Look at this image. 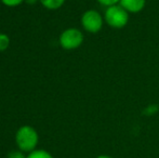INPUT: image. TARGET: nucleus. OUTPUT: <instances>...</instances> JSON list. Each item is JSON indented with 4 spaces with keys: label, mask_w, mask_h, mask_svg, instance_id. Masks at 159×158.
<instances>
[{
    "label": "nucleus",
    "mask_w": 159,
    "mask_h": 158,
    "mask_svg": "<svg viewBox=\"0 0 159 158\" xmlns=\"http://www.w3.org/2000/svg\"><path fill=\"white\" fill-rule=\"evenodd\" d=\"M96 158H113V157L108 156V155H100V156H98Z\"/></svg>",
    "instance_id": "13"
},
{
    "label": "nucleus",
    "mask_w": 159,
    "mask_h": 158,
    "mask_svg": "<svg viewBox=\"0 0 159 158\" xmlns=\"http://www.w3.org/2000/svg\"><path fill=\"white\" fill-rule=\"evenodd\" d=\"M0 1L7 7H16L19 4H21L23 1H25V0H0Z\"/></svg>",
    "instance_id": "9"
},
{
    "label": "nucleus",
    "mask_w": 159,
    "mask_h": 158,
    "mask_svg": "<svg viewBox=\"0 0 159 158\" xmlns=\"http://www.w3.org/2000/svg\"><path fill=\"white\" fill-rule=\"evenodd\" d=\"M104 17L96 10H88L81 16V25L86 32L90 34H96L103 27Z\"/></svg>",
    "instance_id": "4"
},
{
    "label": "nucleus",
    "mask_w": 159,
    "mask_h": 158,
    "mask_svg": "<svg viewBox=\"0 0 159 158\" xmlns=\"http://www.w3.org/2000/svg\"><path fill=\"white\" fill-rule=\"evenodd\" d=\"M8 158H25L24 155L21 152H16V151H13L10 154L8 155Z\"/></svg>",
    "instance_id": "11"
},
{
    "label": "nucleus",
    "mask_w": 159,
    "mask_h": 158,
    "mask_svg": "<svg viewBox=\"0 0 159 158\" xmlns=\"http://www.w3.org/2000/svg\"><path fill=\"white\" fill-rule=\"evenodd\" d=\"M96 1H98L100 4H102V6H104V7H106V8H108V7H111V6H115V4H118V3H119L120 0H96Z\"/></svg>",
    "instance_id": "10"
},
{
    "label": "nucleus",
    "mask_w": 159,
    "mask_h": 158,
    "mask_svg": "<svg viewBox=\"0 0 159 158\" xmlns=\"http://www.w3.org/2000/svg\"><path fill=\"white\" fill-rule=\"evenodd\" d=\"M104 21L111 28H124L129 22V12H127L119 3L106 8L104 13Z\"/></svg>",
    "instance_id": "1"
},
{
    "label": "nucleus",
    "mask_w": 159,
    "mask_h": 158,
    "mask_svg": "<svg viewBox=\"0 0 159 158\" xmlns=\"http://www.w3.org/2000/svg\"><path fill=\"white\" fill-rule=\"evenodd\" d=\"M119 4L129 13H139L144 9L146 0H120Z\"/></svg>",
    "instance_id": "5"
},
{
    "label": "nucleus",
    "mask_w": 159,
    "mask_h": 158,
    "mask_svg": "<svg viewBox=\"0 0 159 158\" xmlns=\"http://www.w3.org/2000/svg\"><path fill=\"white\" fill-rule=\"evenodd\" d=\"M41 4L49 10H57L64 4L65 0H40Z\"/></svg>",
    "instance_id": "6"
},
{
    "label": "nucleus",
    "mask_w": 159,
    "mask_h": 158,
    "mask_svg": "<svg viewBox=\"0 0 159 158\" xmlns=\"http://www.w3.org/2000/svg\"><path fill=\"white\" fill-rule=\"evenodd\" d=\"M10 44V38L6 34H0V52L7 50Z\"/></svg>",
    "instance_id": "8"
},
{
    "label": "nucleus",
    "mask_w": 159,
    "mask_h": 158,
    "mask_svg": "<svg viewBox=\"0 0 159 158\" xmlns=\"http://www.w3.org/2000/svg\"><path fill=\"white\" fill-rule=\"evenodd\" d=\"M26 2H27L28 4H34V3H36V2L38 1V0H25Z\"/></svg>",
    "instance_id": "12"
},
{
    "label": "nucleus",
    "mask_w": 159,
    "mask_h": 158,
    "mask_svg": "<svg viewBox=\"0 0 159 158\" xmlns=\"http://www.w3.org/2000/svg\"><path fill=\"white\" fill-rule=\"evenodd\" d=\"M27 158H53L52 155H50V153H48L47 151L43 150H37L30 152V154L28 155Z\"/></svg>",
    "instance_id": "7"
},
{
    "label": "nucleus",
    "mask_w": 159,
    "mask_h": 158,
    "mask_svg": "<svg viewBox=\"0 0 159 158\" xmlns=\"http://www.w3.org/2000/svg\"><path fill=\"white\" fill-rule=\"evenodd\" d=\"M59 41L64 50H74L82 44L84 34L78 28H67L60 35Z\"/></svg>",
    "instance_id": "3"
},
{
    "label": "nucleus",
    "mask_w": 159,
    "mask_h": 158,
    "mask_svg": "<svg viewBox=\"0 0 159 158\" xmlns=\"http://www.w3.org/2000/svg\"><path fill=\"white\" fill-rule=\"evenodd\" d=\"M15 142L22 152H33L38 143V133L33 127L23 126L15 134Z\"/></svg>",
    "instance_id": "2"
}]
</instances>
